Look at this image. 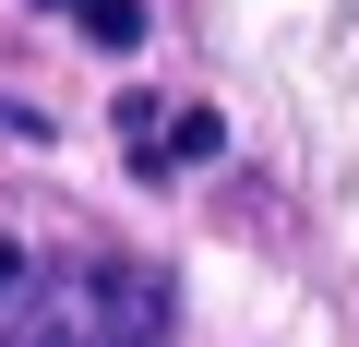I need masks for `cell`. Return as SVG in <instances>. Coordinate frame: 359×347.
I'll return each instance as SVG.
<instances>
[{
  "mask_svg": "<svg viewBox=\"0 0 359 347\" xmlns=\"http://www.w3.org/2000/svg\"><path fill=\"white\" fill-rule=\"evenodd\" d=\"M180 287L132 252H84V264H25L0 287V347H168Z\"/></svg>",
  "mask_w": 359,
  "mask_h": 347,
  "instance_id": "6da1fadb",
  "label": "cell"
},
{
  "mask_svg": "<svg viewBox=\"0 0 359 347\" xmlns=\"http://www.w3.org/2000/svg\"><path fill=\"white\" fill-rule=\"evenodd\" d=\"M228 132H216V108H168V96H120V156H132V180H180V168H204Z\"/></svg>",
  "mask_w": 359,
  "mask_h": 347,
  "instance_id": "7a4b0ae2",
  "label": "cell"
},
{
  "mask_svg": "<svg viewBox=\"0 0 359 347\" xmlns=\"http://www.w3.org/2000/svg\"><path fill=\"white\" fill-rule=\"evenodd\" d=\"M48 13H72L96 48H144V0H48Z\"/></svg>",
  "mask_w": 359,
  "mask_h": 347,
  "instance_id": "3957f363",
  "label": "cell"
},
{
  "mask_svg": "<svg viewBox=\"0 0 359 347\" xmlns=\"http://www.w3.org/2000/svg\"><path fill=\"white\" fill-rule=\"evenodd\" d=\"M13 275H25V252H13V240H0V287H13Z\"/></svg>",
  "mask_w": 359,
  "mask_h": 347,
  "instance_id": "277c9868",
  "label": "cell"
}]
</instances>
